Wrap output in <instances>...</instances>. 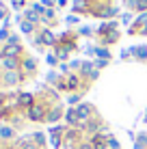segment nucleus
<instances>
[{
	"label": "nucleus",
	"mask_w": 147,
	"mask_h": 149,
	"mask_svg": "<svg viewBox=\"0 0 147 149\" xmlns=\"http://www.w3.org/2000/svg\"><path fill=\"white\" fill-rule=\"evenodd\" d=\"M76 115H78V121H80V130H84V123L91 121L93 117H98V108H95L93 104L80 102V104L76 106Z\"/></svg>",
	"instance_id": "obj_1"
},
{
	"label": "nucleus",
	"mask_w": 147,
	"mask_h": 149,
	"mask_svg": "<svg viewBox=\"0 0 147 149\" xmlns=\"http://www.w3.org/2000/svg\"><path fill=\"white\" fill-rule=\"evenodd\" d=\"M45 117H48V110H45L43 104H33V106L28 108V119H33V121H43Z\"/></svg>",
	"instance_id": "obj_2"
},
{
	"label": "nucleus",
	"mask_w": 147,
	"mask_h": 149,
	"mask_svg": "<svg viewBox=\"0 0 147 149\" xmlns=\"http://www.w3.org/2000/svg\"><path fill=\"white\" fill-rule=\"evenodd\" d=\"M102 127H104V121L100 119V115L84 123V132H87V134H91V136H93V134H100V132H102Z\"/></svg>",
	"instance_id": "obj_3"
},
{
	"label": "nucleus",
	"mask_w": 147,
	"mask_h": 149,
	"mask_svg": "<svg viewBox=\"0 0 147 149\" xmlns=\"http://www.w3.org/2000/svg\"><path fill=\"white\" fill-rule=\"evenodd\" d=\"M65 123H67L72 130H76V127H80V121H78V115H76V108H67L65 110Z\"/></svg>",
	"instance_id": "obj_4"
},
{
	"label": "nucleus",
	"mask_w": 147,
	"mask_h": 149,
	"mask_svg": "<svg viewBox=\"0 0 147 149\" xmlns=\"http://www.w3.org/2000/svg\"><path fill=\"white\" fill-rule=\"evenodd\" d=\"M119 28H115V30H110V33H106L104 37H100V41H102V45H106V48H108V45H113V43H117L119 41Z\"/></svg>",
	"instance_id": "obj_5"
},
{
	"label": "nucleus",
	"mask_w": 147,
	"mask_h": 149,
	"mask_svg": "<svg viewBox=\"0 0 147 149\" xmlns=\"http://www.w3.org/2000/svg\"><path fill=\"white\" fill-rule=\"evenodd\" d=\"M63 117H65L63 108H61V106H54V108H50V110H48V117H45V121H50V123H56L59 119H63Z\"/></svg>",
	"instance_id": "obj_6"
},
{
	"label": "nucleus",
	"mask_w": 147,
	"mask_h": 149,
	"mask_svg": "<svg viewBox=\"0 0 147 149\" xmlns=\"http://www.w3.org/2000/svg\"><path fill=\"white\" fill-rule=\"evenodd\" d=\"M130 54H134L136 61L147 63V45H136V48H130Z\"/></svg>",
	"instance_id": "obj_7"
},
{
	"label": "nucleus",
	"mask_w": 147,
	"mask_h": 149,
	"mask_svg": "<svg viewBox=\"0 0 147 149\" xmlns=\"http://www.w3.org/2000/svg\"><path fill=\"white\" fill-rule=\"evenodd\" d=\"M93 54L98 56V58H102V61H110V56H113L106 45H95V48H93Z\"/></svg>",
	"instance_id": "obj_8"
},
{
	"label": "nucleus",
	"mask_w": 147,
	"mask_h": 149,
	"mask_svg": "<svg viewBox=\"0 0 147 149\" xmlns=\"http://www.w3.org/2000/svg\"><path fill=\"white\" fill-rule=\"evenodd\" d=\"M39 45H56V39L50 30H43L41 37H39Z\"/></svg>",
	"instance_id": "obj_9"
},
{
	"label": "nucleus",
	"mask_w": 147,
	"mask_h": 149,
	"mask_svg": "<svg viewBox=\"0 0 147 149\" xmlns=\"http://www.w3.org/2000/svg\"><path fill=\"white\" fill-rule=\"evenodd\" d=\"M89 7L91 4L87 0H74V11L76 13H89Z\"/></svg>",
	"instance_id": "obj_10"
},
{
	"label": "nucleus",
	"mask_w": 147,
	"mask_h": 149,
	"mask_svg": "<svg viewBox=\"0 0 147 149\" xmlns=\"http://www.w3.org/2000/svg\"><path fill=\"white\" fill-rule=\"evenodd\" d=\"M35 69H37L35 58H24V71H26V74H35Z\"/></svg>",
	"instance_id": "obj_11"
},
{
	"label": "nucleus",
	"mask_w": 147,
	"mask_h": 149,
	"mask_svg": "<svg viewBox=\"0 0 147 149\" xmlns=\"http://www.w3.org/2000/svg\"><path fill=\"white\" fill-rule=\"evenodd\" d=\"M4 82H7V84H17V82H20L17 71H7V76H4Z\"/></svg>",
	"instance_id": "obj_12"
},
{
	"label": "nucleus",
	"mask_w": 147,
	"mask_h": 149,
	"mask_svg": "<svg viewBox=\"0 0 147 149\" xmlns=\"http://www.w3.org/2000/svg\"><path fill=\"white\" fill-rule=\"evenodd\" d=\"M17 102H20V106H28V108H30V106H33V95H30V93H22Z\"/></svg>",
	"instance_id": "obj_13"
},
{
	"label": "nucleus",
	"mask_w": 147,
	"mask_h": 149,
	"mask_svg": "<svg viewBox=\"0 0 147 149\" xmlns=\"http://www.w3.org/2000/svg\"><path fill=\"white\" fill-rule=\"evenodd\" d=\"M117 9H115V7H108V9H106V11H104V17L102 19H113V17H117Z\"/></svg>",
	"instance_id": "obj_14"
},
{
	"label": "nucleus",
	"mask_w": 147,
	"mask_h": 149,
	"mask_svg": "<svg viewBox=\"0 0 147 149\" xmlns=\"http://www.w3.org/2000/svg\"><path fill=\"white\" fill-rule=\"evenodd\" d=\"M26 22H30V24H35V22H39V13L37 11H26Z\"/></svg>",
	"instance_id": "obj_15"
},
{
	"label": "nucleus",
	"mask_w": 147,
	"mask_h": 149,
	"mask_svg": "<svg viewBox=\"0 0 147 149\" xmlns=\"http://www.w3.org/2000/svg\"><path fill=\"white\" fill-rule=\"evenodd\" d=\"M134 11H139V13H147V0H136Z\"/></svg>",
	"instance_id": "obj_16"
},
{
	"label": "nucleus",
	"mask_w": 147,
	"mask_h": 149,
	"mask_svg": "<svg viewBox=\"0 0 147 149\" xmlns=\"http://www.w3.org/2000/svg\"><path fill=\"white\" fill-rule=\"evenodd\" d=\"M4 67H7L9 71H15V67H17V58H4Z\"/></svg>",
	"instance_id": "obj_17"
},
{
	"label": "nucleus",
	"mask_w": 147,
	"mask_h": 149,
	"mask_svg": "<svg viewBox=\"0 0 147 149\" xmlns=\"http://www.w3.org/2000/svg\"><path fill=\"white\" fill-rule=\"evenodd\" d=\"M67 104H72V106H78L80 104V93H72L67 97Z\"/></svg>",
	"instance_id": "obj_18"
},
{
	"label": "nucleus",
	"mask_w": 147,
	"mask_h": 149,
	"mask_svg": "<svg viewBox=\"0 0 147 149\" xmlns=\"http://www.w3.org/2000/svg\"><path fill=\"white\" fill-rule=\"evenodd\" d=\"M108 149H121V143H119L115 136H110V138H108Z\"/></svg>",
	"instance_id": "obj_19"
},
{
	"label": "nucleus",
	"mask_w": 147,
	"mask_h": 149,
	"mask_svg": "<svg viewBox=\"0 0 147 149\" xmlns=\"http://www.w3.org/2000/svg\"><path fill=\"white\" fill-rule=\"evenodd\" d=\"M136 145H141L143 149H147V134H139V136H136Z\"/></svg>",
	"instance_id": "obj_20"
},
{
	"label": "nucleus",
	"mask_w": 147,
	"mask_h": 149,
	"mask_svg": "<svg viewBox=\"0 0 147 149\" xmlns=\"http://www.w3.org/2000/svg\"><path fill=\"white\" fill-rule=\"evenodd\" d=\"M33 28H35V24H30V22H22V33H33Z\"/></svg>",
	"instance_id": "obj_21"
},
{
	"label": "nucleus",
	"mask_w": 147,
	"mask_h": 149,
	"mask_svg": "<svg viewBox=\"0 0 147 149\" xmlns=\"http://www.w3.org/2000/svg\"><path fill=\"white\" fill-rule=\"evenodd\" d=\"M33 138H35V143H37L39 147H43V145H45V136H43V134H39V132H37V134H35Z\"/></svg>",
	"instance_id": "obj_22"
},
{
	"label": "nucleus",
	"mask_w": 147,
	"mask_h": 149,
	"mask_svg": "<svg viewBox=\"0 0 147 149\" xmlns=\"http://www.w3.org/2000/svg\"><path fill=\"white\" fill-rule=\"evenodd\" d=\"M0 136H2V138H11L13 130H11V127H2V130H0Z\"/></svg>",
	"instance_id": "obj_23"
},
{
	"label": "nucleus",
	"mask_w": 147,
	"mask_h": 149,
	"mask_svg": "<svg viewBox=\"0 0 147 149\" xmlns=\"http://www.w3.org/2000/svg\"><path fill=\"white\" fill-rule=\"evenodd\" d=\"M56 63H59V56L56 54H48V65H50V67H54Z\"/></svg>",
	"instance_id": "obj_24"
},
{
	"label": "nucleus",
	"mask_w": 147,
	"mask_h": 149,
	"mask_svg": "<svg viewBox=\"0 0 147 149\" xmlns=\"http://www.w3.org/2000/svg\"><path fill=\"white\" fill-rule=\"evenodd\" d=\"M78 35H84V37H91V35H95V30H91V28H87V26H84V28H80V30H78Z\"/></svg>",
	"instance_id": "obj_25"
},
{
	"label": "nucleus",
	"mask_w": 147,
	"mask_h": 149,
	"mask_svg": "<svg viewBox=\"0 0 147 149\" xmlns=\"http://www.w3.org/2000/svg\"><path fill=\"white\" fill-rule=\"evenodd\" d=\"M93 63H95V67H98V69H104L106 65L110 63V61H102V58H98V61H93Z\"/></svg>",
	"instance_id": "obj_26"
},
{
	"label": "nucleus",
	"mask_w": 147,
	"mask_h": 149,
	"mask_svg": "<svg viewBox=\"0 0 147 149\" xmlns=\"http://www.w3.org/2000/svg\"><path fill=\"white\" fill-rule=\"evenodd\" d=\"M132 19H134V15H132V13H123L121 22H123V24H132Z\"/></svg>",
	"instance_id": "obj_27"
},
{
	"label": "nucleus",
	"mask_w": 147,
	"mask_h": 149,
	"mask_svg": "<svg viewBox=\"0 0 147 149\" xmlns=\"http://www.w3.org/2000/svg\"><path fill=\"white\" fill-rule=\"evenodd\" d=\"M78 149H95V147L91 145V141H87V143H82V145H80Z\"/></svg>",
	"instance_id": "obj_28"
},
{
	"label": "nucleus",
	"mask_w": 147,
	"mask_h": 149,
	"mask_svg": "<svg viewBox=\"0 0 147 149\" xmlns=\"http://www.w3.org/2000/svg\"><path fill=\"white\" fill-rule=\"evenodd\" d=\"M65 22H67V24H76V22H78V17H76V15H69Z\"/></svg>",
	"instance_id": "obj_29"
},
{
	"label": "nucleus",
	"mask_w": 147,
	"mask_h": 149,
	"mask_svg": "<svg viewBox=\"0 0 147 149\" xmlns=\"http://www.w3.org/2000/svg\"><path fill=\"white\" fill-rule=\"evenodd\" d=\"M139 35H143V37H147V24H145L143 28H141V33H139Z\"/></svg>",
	"instance_id": "obj_30"
},
{
	"label": "nucleus",
	"mask_w": 147,
	"mask_h": 149,
	"mask_svg": "<svg viewBox=\"0 0 147 149\" xmlns=\"http://www.w3.org/2000/svg\"><path fill=\"white\" fill-rule=\"evenodd\" d=\"M9 37V33H7V30H0V39H7Z\"/></svg>",
	"instance_id": "obj_31"
},
{
	"label": "nucleus",
	"mask_w": 147,
	"mask_h": 149,
	"mask_svg": "<svg viewBox=\"0 0 147 149\" xmlns=\"http://www.w3.org/2000/svg\"><path fill=\"white\" fill-rule=\"evenodd\" d=\"M2 100H4V95H2V93H0V104H2Z\"/></svg>",
	"instance_id": "obj_32"
}]
</instances>
